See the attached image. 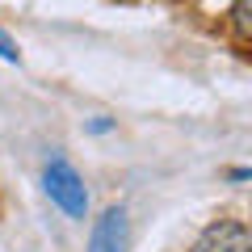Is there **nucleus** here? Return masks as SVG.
Masks as SVG:
<instances>
[{"instance_id":"7ed1b4c3","label":"nucleus","mask_w":252,"mask_h":252,"mask_svg":"<svg viewBox=\"0 0 252 252\" xmlns=\"http://www.w3.org/2000/svg\"><path fill=\"white\" fill-rule=\"evenodd\" d=\"M89 252H126V215L122 210H105L93 227Z\"/></svg>"},{"instance_id":"f257e3e1","label":"nucleus","mask_w":252,"mask_h":252,"mask_svg":"<svg viewBox=\"0 0 252 252\" xmlns=\"http://www.w3.org/2000/svg\"><path fill=\"white\" fill-rule=\"evenodd\" d=\"M46 193L51 202L72 219H84V206H89V193H84V181L76 177V168L67 160H51L46 164Z\"/></svg>"},{"instance_id":"39448f33","label":"nucleus","mask_w":252,"mask_h":252,"mask_svg":"<svg viewBox=\"0 0 252 252\" xmlns=\"http://www.w3.org/2000/svg\"><path fill=\"white\" fill-rule=\"evenodd\" d=\"M0 59H9V63H17V59H21V55H17V42H13L4 30H0Z\"/></svg>"},{"instance_id":"f03ea898","label":"nucleus","mask_w":252,"mask_h":252,"mask_svg":"<svg viewBox=\"0 0 252 252\" xmlns=\"http://www.w3.org/2000/svg\"><path fill=\"white\" fill-rule=\"evenodd\" d=\"M193 252H248V227L244 223H215L198 240Z\"/></svg>"},{"instance_id":"20e7f679","label":"nucleus","mask_w":252,"mask_h":252,"mask_svg":"<svg viewBox=\"0 0 252 252\" xmlns=\"http://www.w3.org/2000/svg\"><path fill=\"white\" fill-rule=\"evenodd\" d=\"M248 13H252V0H240V4H235V26H240V34H244V38L252 34V21H248Z\"/></svg>"}]
</instances>
